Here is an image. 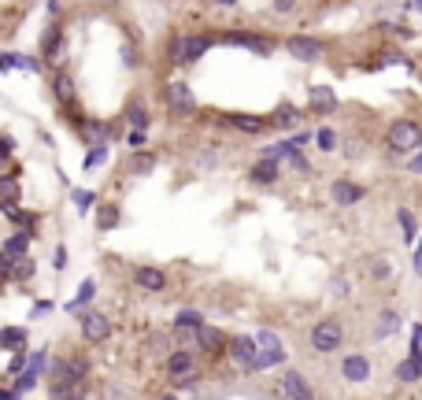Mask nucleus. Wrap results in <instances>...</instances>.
Here are the masks:
<instances>
[{"label": "nucleus", "instance_id": "49530a36", "mask_svg": "<svg viewBox=\"0 0 422 400\" xmlns=\"http://www.w3.org/2000/svg\"><path fill=\"white\" fill-rule=\"evenodd\" d=\"M293 4L297 0H274V12H293Z\"/></svg>", "mask_w": 422, "mask_h": 400}, {"label": "nucleus", "instance_id": "a211bd4d", "mask_svg": "<svg viewBox=\"0 0 422 400\" xmlns=\"http://www.w3.org/2000/svg\"><path fill=\"white\" fill-rule=\"evenodd\" d=\"M282 393H286V397H297V400H308V397H311V386L304 382V375L289 371V375L282 378Z\"/></svg>", "mask_w": 422, "mask_h": 400}, {"label": "nucleus", "instance_id": "7c9ffc66", "mask_svg": "<svg viewBox=\"0 0 422 400\" xmlns=\"http://www.w3.org/2000/svg\"><path fill=\"white\" fill-rule=\"evenodd\" d=\"M34 271H38V267H34V260H30V256H19V260L12 263V278H15V282H30V278H34Z\"/></svg>", "mask_w": 422, "mask_h": 400}, {"label": "nucleus", "instance_id": "4468645a", "mask_svg": "<svg viewBox=\"0 0 422 400\" xmlns=\"http://www.w3.org/2000/svg\"><path fill=\"white\" fill-rule=\"evenodd\" d=\"M78 134H82V141H89V145H108V138L115 134V126L86 119V123H78Z\"/></svg>", "mask_w": 422, "mask_h": 400}, {"label": "nucleus", "instance_id": "ea45409f", "mask_svg": "<svg viewBox=\"0 0 422 400\" xmlns=\"http://www.w3.org/2000/svg\"><path fill=\"white\" fill-rule=\"evenodd\" d=\"M274 123H278V126H293V123H297V112H293V108H282V112L274 115Z\"/></svg>", "mask_w": 422, "mask_h": 400}, {"label": "nucleus", "instance_id": "09e8293b", "mask_svg": "<svg viewBox=\"0 0 422 400\" xmlns=\"http://www.w3.org/2000/svg\"><path fill=\"white\" fill-rule=\"evenodd\" d=\"M374 275H378V278H389V267H385L382 260H374Z\"/></svg>", "mask_w": 422, "mask_h": 400}, {"label": "nucleus", "instance_id": "0eeeda50", "mask_svg": "<svg viewBox=\"0 0 422 400\" xmlns=\"http://www.w3.org/2000/svg\"><path fill=\"white\" fill-rule=\"evenodd\" d=\"M197 345H200V352H208V356H223V352L230 349V338H226L219 326L200 323V326H197Z\"/></svg>", "mask_w": 422, "mask_h": 400}, {"label": "nucleus", "instance_id": "6ab92c4d", "mask_svg": "<svg viewBox=\"0 0 422 400\" xmlns=\"http://www.w3.org/2000/svg\"><path fill=\"white\" fill-rule=\"evenodd\" d=\"M60 45H63V26H49L45 30V38H41V56L45 60H56V52H60Z\"/></svg>", "mask_w": 422, "mask_h": 400}, {"label": "nucleus", "instance_id": "864d4df0", "mask_svg": "<svg viewBox=\"0 0 422 400\" xmlns=\"http://www.w3.org/2000/svg\"><path fill=\"white\" fill-rule=\"evenodd\" d=\"M415 12H422V0H415Z\"/></svg>", "mask_w": 422, "mask_h": 400}, {"label": "nucleus", "instance_id": "b1692460", "mask_svg": "<svg viewBox=\"0 0 422 400\" xmlns=\"http://www.w3.org/2000/svg\"><path fill=\"white\" fill-rule=\"evenodd\" d=\"M115 226H119V208H115V204H100V212H97V230L108 234V230H115Z\"/></svg>", "mask_w": 422, "mask_h": 400}, {"label": "nucleus", "instance_id": "f3484780", "mask_svg": "<svg viewBox=\"0 0 422 400\" xmlns=\"http://www.w3.org/2000/svg\"><path fill=\"white\" fill-rule=\"evenodd\" d=\"M249 178L256 182V186H271V182H278V160H267V156H263V160L249 171Z\"/></svg>", "mask_w": 422, "mask_h": 400}, {"label": "nucleus", "instance_id": "4c0bfd02", "mask_svg": "<svg viewBox=\"0 0 422 400\" xmlns=\"http://www.w3.org/2000/svg\"><path fill=\"white\" fill-rule=\"evenodd\" d=\"M15 397H19V393H30V389H34V371H26V375H19V382H15Z\"/></svg>", "mask_w": 422, "mask_h": 400}, {"label": "nucleus", "instance_id": "9d476101", "mask_svg": "<svg viewBox=\"0 0 422 400\" xmlns=\"http://www.w3.org/2000/svg\"><path fill=\"white\" fill-rule=\"evenodd\" d=\"M341 375H345V382H352V386H363V382L371 378V360H367L363 352H348L341 360Z\"/></svg>", "mask_w": 422, "mask_h": 400}, {"label": "nucleus", "instance_id": "6e6552de", "mask_svg": "<svg viewBox=\"0 0 422 400\" xmlns=\"http://www.w3.org/2000/svg\"><path fill=\"white\" fill-rule=\"evenodd\" d=\"M167 375H171V382L193 378L197 375V356H193L189 349H171L167 352Z\"/></svg>", "mask_w": 422, "mask_h": 400}, {"label": "nucleus", "instance_id": "7ed1b4c3", "mask_svg": "<svg viewBox=\"0 0 422 400\" xmlns=\"http://www.w3.org/2000/svg\"><path fill=\"white\" fill-rule=\"evenodd\" d=\"M419 145H422V130H419V123L400 119V123H393V126H389V149H393V152H411V149H419Z\"/></svg>", "mask_w": 422, "mask_h": 400}, {"label": "nucleus", "instance_id": "72a5a7b5", "mask_svg": "<svg viewBox=\"0 0 422 400\" xmlns=\"http://www.w3.org/2000/svg\"><path fill=\"white\" fill-rule=\"evenodd\" d=\"M71 200L78 204V212L86 215L89 208H97V193H89V189H71Z\"/></svg>", "mask_w": 422, "mask_h": 400}, {"label": "nucleus", "instance_id": "8fccbe9b", "mask_svg": "<svg viewBox=\"0 0 422 400\" xmlns=\"http://www.w3.org/2000/svg\"><path fill=\"white\" fill-rule=\"evenodd\" d=\"M415 275L422 278V245H419V252H415Z\"/></svg>", "mask_w": 422, "mask_h": 400}, {"label": "nucleus", "instance_id": "39448f33", "mask_svg": "<svg viewBox=\"0 0 422 400\" xmlns=\"http://www.w3.org/2000/svg\"><path fill=\"white\" fill-rule=\"evenodd\" d=\"M78 326H82V338H86L89 345H104L108 338H112V319L100 315V312H86L78 319Z\"/></svg>", "mask_w": 422, "mask_h": 400}, {"label": "nucleus", "instance_id": "aec40b11", "mask_svg": "<svg viewBox=\"0 0 422 400\" xmlns=\"http://www.w3.org/2000/svg\"><path fill=\"white\" fill-rule=\"evenodd\" d=\"M0 349H8V352L26 349V326H8V330H0Z\"/></svg>", "mask_w": 422, "mask_h": 400}, {"label": "nucleus", "instance_id": "3c124183", "mask_svg": "<svg viewBox=\"0 0 422 400\" xmlns=\"http://www.w3.org/2000/svg\"><path fill=\"white\" fill-rule=\"evenodd\" d=\"M60 4H63V0H49V12H56Z\"/></svg>", "mask_w": 422, "mask_h": 400}, {"label": "nucleus", "instance_id": "dca6fc26", "mask_svg": "<svg viewBox=\"0 0 422 400\" xmlns=\"http://www.w3.org/2000/svg\"><path fill=\"white\" fill-rule=\"evenodd\" d=\"M223 41H226V45H241V49H252L256 56H271V41L252 38V34H226Z\"/></svg>", "mask_w": 422, "mask_h": 400}, {"label": "nucleus", "instance_id": "393cba45", "mask_svg": "<svg viewBox=\"0 0 422 400\" xmlns=\"http://www.w3.org/2000/svg\"><path fill=\"white\" fill-rule=\"evenodd\" d=\"M30 238H34V234H12V238L4 241V252H8L12 260L26 256V249H30Z\"/></svg>", "mask_w": 422, "mask_h": 400}, {"label": "nucleus", "instance_id": "37998d69", "mask_svg": "<svg viewBox=\"0 0 422 400\" xmlns=\"http://www.w3.org/2000/svg\"><path fill=\"white\" fill-rule=\"evenodd\" d=\"M145 145H149V138H145V130H130V149H145Z\"/></svg>", "mask_w": 422, "mask_h": 400}, {"label": "nucleus", "instance_id": "473e14b6", "mask_svg": "<svg viewBox=\"0 0 422 400\" xmlns=\"http://www.w3.org/2000/svg\"><path fill=\"white\" fill-rule=\"evenodd\" d=\"M93 293H97V286H93V278H86V282H82V286H78V297H75V300H71V312H78V308H82V304H89V300H93Z\"/></svg>", "mask_w": 422, "mask_h": 400}, {"label": "nucleus", "instance_id": "412c9836", "mask_svg": "<svg viewBox=\"0 0 422 400\" xmlns=\"http://www.w3.org/2000/svg\"><path fill=\"white\" fill-rule=\"evenodd\" d=\"M419 378H422V360L408 356L404 363H397V382H404V386H411V382H419Z\"/></svg>", "mask_w": 422, "mask_h": 400}, {"label": "nucleus", "instance_id": "cd10ccee", "mask_svg": "<svg viewBox=\"0 0 422 400\" xmlns=\"http://www.w3.org/2000/svg\"><path fill=\"white\" fill-rule=\"evenodd\" d=\"M230 126H237V130H245V134H260V130H267V119H256V115H230Z\"/></svg>", "mask_w": 422, "mask_h": 400}, {"label": "nucleus", "instance_id": "2eb2a0df", "mask_svg": "<svg viewBox=\"0 0 422 400\" xmlns=\"http://www.w3.org/2000/svg\"><path fill=\"white\" fill-rule=\"evenodd\" d=\"M52 97H56L63 108H71V104H75V78H71L67 71H60V75L52 78Z\"/></svg>", "mask_w": 422, "mask_h": 400}, {"label": "nucleus", "instance_id": "f8f14e48", "mask_svg": "<svg viewBox=\"0 0 422 400\" xmlns=\"http://www.w3.org/2000/svg\"><path fill=\"white\" fill-rule=\"evenodd\" d=\"M330 197H334V204L337 208H352V204H360V200L367 197V189L363 186H356V182H334V189H330Z\"/></svg>", "mask_w": 422, "mask_h": 400}, {"label": "nucleus", "instance_id": "c03bdc74", "mask_svg": "<svg viewBox=\"0 0 422 400\" xmlns=\"http://www.w3.org/2000/svg\"><path fill=\"white\" fill-rule=\"evenodd\" d=\"M15 152V141L12 138H0V163H8V156Z\"/></svg>", "mask_w": 422, "mask_h": 400}, {"label": "nucleus", "instance_id": "79ce46f5", "mask_svg": "<svg viewBox=\"0 0 422 400\" xmlns=\"http://www.w3.org/2000/svg\"><path fill=\"white\" fill-rule=\"evenodd\" d=\"M23 367H26V352H23V349H15V356H12V363H8V371L15 375V371H23Z\"/></svg>", "mask_w": 422, "mask_h": 400}, {"label": "nucleus", "instance_id": "bb28decb", "mask_svg": "<svg viewBox=\"0 0 422 400\" xmlns=\"http://www.w3.org/2000/svg\"><path fill=\"white\" fill-rule=\"evenodd\" d=\"M126 167H130V175H149V171H156V156H152V152H141V149H137L134 160L126 163Z\"/></svg>", "mask_w": 422, "mask_h": 400}, {"label": "nucleus", "instance_id": "de8ad7c7", "mask_svg": "<svg viewBox=\"0 0 422 400\" xmlns=\"http://www.w3.org/2000/svg\"><path fill=\"white\" fill-rule=\"evenodd\" d=\"M67 267V249H56V271Z\"/></svg>", "mask_w": 422, "mask_h": 400}, {"label": "nucleus", "instance_id": "423d86ee", "mask_svg": "<svg viewBox=\"0 0 422 400\" xmlns=\"http://www.w3.org/2000/svg\"><path fill=\"white\" fill-rule=\"evenodd\" d=\"M256 345H260V371H267V367H278V363H286V345H282L278 338H274L271 330H263L260 338H256Z\"/></svg>", "mask_w": 422, "mask_h": 400}, {"label": "nucleus", "instance_id": "9b49d317", "mask_svg": "<svg viewBox=\"0 0 422 400\" xmlns=\"http://www.w3.org/2000/svg\"><path fill=\"white\" fill-rule=\"evenodd\" d=\"M286 49H289V56H297V60H304V63H311V60H319L323 56V41H315V38H304V34H293V38L286 41Z\"/></svg>", "mask_w": 422, "mask_h": 400}, {"label": "nucleus", "instance_id": "f704fd0d", "mask_svg": "<svg viewBox=\"0 0 422 400\" xmlns=\"http://www.w3.org/2000/svg\"><path fill=\"white\" fill-rule=\"evenodd\" d=\"M315 141H319V149H323V152H334L337 149V134L330 130V126H323V130L315 134Z\"/></svg>", "mask_w": 422, "mask_h": 400}, {"label": "nucleus", "instance_id": "c9c22d12", "mask_svg": "<svg viewBox=\"0 0 422 400\" xmlns=\"http://www.w3.org/2000/svg\"><path fill=\"white\" fill-rule=\"evenodd\" d=\"M104 156H108V145H93L86 152V160H82V167H97V163H104Z\"/></svg>", "mask_w": 422, "mask_h": 400}, {"label": "nucleus", "instance_id": "a18cd8bd", "mask_svg": "<svg viewBox=\"0 0 422 400\" xmlns=\"http://www.w3.org/2000/svg\"><path fill=\"white\" fill-rule=\"evenodd\" d=\"M0 71H15V52H4V56H0Z\"/></svg>", "mask_w": 422, "mask_h": 400}, {"label": "nucleus", "instance_id": "1a4fd4ad", "mask_svg": "<svg viewBox=\"0 0 422 400\" xmlns=\"http://www.w3.org/2000/svg\"><path fill=\"white\" fill-rule=\"evenodd\" d=\"M230 356L241 363L245 371H260V345H256V338H234Z\"/></svg>", "mask_w": 422, "mask_h": 400}, {"label": "nucleus", "instance_id": "e433bc0d", "mask_svg": "<svg viewBox=\"0 0 422 400\" xmlns=\"http://www.w3.org/2000/svg\"><path fill=\"white\" fill-rule=\"evenodd\" d=\"M400 226H404V241H415V219H411V212H400Z\"/></svg>", "mask_w": 422, "mask_h": 400}, {"label": "nucleus", "instance_id": "f257e3e1", "mask_svg": "<svg viewBox=\"0 0 422 400\" xmlns=\"http://www.w3.org/2000/svg\"><path fill=\"white\" fill-rule=\"evenodd\" d=\"M167 108L174 119H193L197 115V97L186 82H167Z\"/></svg>", "mask_w": 422, "mask_h": 400}, {"label": "nucleus", "instance_id": "4be33fe9", "mask_svg": "<svg viewBox=\"0 0 422 400\" xmlns=\"http://www.w3.org/2000/svg\"><path fill=\"white\" fill-rule=\"evenodd\" d=\"M126 119H130V126H137V130H149V123H152L149 104H141V100H130V108H126Z\"/></svg>", "mask_w": 422, "mask_h": 400}, {"label": "nucleus", "instance_id": "c756f323", "mask_svg": "<svg viewBox=\"0 0 422 400\" xmlns=\"http://www.w3.org/2000/svg\"><path fill=\"white\" fill-rule=\"evenodd\" d=\"M145 352H149V356H167L171 352L167 334H149V338H145Z\"/></svg>", "mask_w": 422, "mask_h": 400}, {"label": "nucleus", "instance_id": "58836bf2", "mask_svg": "<svg viewBox=\"0 0 422 400\" xmlns=\"http://www.w3.org/2000/svg\"><path fill=\"white\" fill-rule=\"evenodd\" d=\"M12 263H15V260H12V256H8V252H4V249H0V286H4V282H8V278H12Z\"/></svg>", "mask_w": 422, "mask_h": 400}, {"label": "nucleus", "instance_id": "603ef678", "mask_svg": "<svg viewBox=\"0 0 422 400\" xmlns=\"http://www.w3.org/2000/svg\"><path fill=\"white\" fill-rule=\"evenodd\" d=\"M215 4H223V8H234V4H237V0H215Z\"/></svg>", "mask_w": 422, "mask_h": 400}, {"label": "nucleus", "instance_id": "20e7f679", "mask_svg": "<svg viewBox=\"0 0 422 400\" xmlns=\"http://www.w3.org/2000/svg\"><path fill=\"white\" fill-rule=\"evenodd\" d=\"M208 49H211V38H200V34H193V38H174V41H171V60H178V63H197Z\"/></svg>", "mask_w": 422, "mask_h": 400}, {"label": "nucleus", "instance_id": "a878e982", "mask_svg": "<svg viewBox=\"0 0 422 400\" xmlns=\"http://www.w3.org/2000/svg\"><path fill=\"white\" fill-rule=\"evenodd\" d=\"M311 104H315L319 112H330V108H337L334 89H326V86H311Z\"/></svg>", "mask_w": 422, "mask_h": 400}, {"label": "nucleus", "instance_id": "c85d7f7f", "mask_svg": "<svg viewBox=\"0 0 422 400\" xmlns=\"http://www.w3.org/2000/svg\"><path fill=\"white\" fill-rule=\"evenodd\" d=\"M8 212V219L12 223H19V226H26V230H38V215H30V212H23V208H12V204H0Z\"/></svg>", "mask_w": 422, "mask_h": 400}, {"label": "nucleus", "instance_id": "ddd939ff", "mask_svg": "<svg viewBox=\"0 0 422 400\" xmlns=\"http://www.w3.org/2000/svg\"><path fill=\"white\" fill-rule=\"evenodd\" d=\"M134 282L145 289V293H163V289H167V275H163L160 267H149V263L134 271Z\"/></svg>", "mask_w": 422, "mask_h": 400}, {"label": "nucleus", "instance_id": "a19ab883", "mask_svg": "<svg viewBox=\"0 0 422 400\" xmlns=\"http://www.w3.org/2000/svg\"><path fill=\"white\" fill-rule=\"evenodd\" d=\"M393 326H400V315H382V326H378V334H382V338H385V334H389L393 330Z\"/></svg>", "mask_w": 422, "mask_h": 400}, {"label": "nucleus", "instance_id": "5701e85b", "mask_svg": "<svg viewBox=\"0 0 422 400\" xmlns=\"http://www.w3.org/2000/svg\"><path fill=\"white\" fill-rule=\"evenodd\" d=\"M0 200H4V204H15V200H19V171L0 175Z\"/></svg>", "mask_w": 422, "mask_h": 400}, {"label": "nucleus", "instance_id": "2f4dec72", "mask_svg": "<svg viewBox=\"0 0 422 400\" xmlns=\"http://www.w3.org/2000/svg\"><path fill=\"white\" fill-rule=\"evenodd\" d=\"M200 323H204V315H200V312H189V308L174 315V326H178V330H197Z\"/></svg>", "mask_w": 422, "mask_h": 400}, {"label": "nucleus", "instance_id": "f03ea898", "mask_svg": "<svg viewBox=\"0 0 422 400\" xmlns=\"http://www.w3.org/2000/svg\"><path fill=\"white\" fill-rule=\"evenodd\" d=\"M345 341V326L337 319H323L315 323V330H311V349L315 352H337Z\"/></svg>", "mask_w": 422, "mask_h": 400}]
</instances>
